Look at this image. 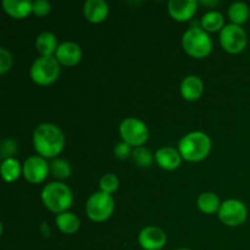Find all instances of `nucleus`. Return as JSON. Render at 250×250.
I'll use <instances>...</instances> for the list:
<instances>
[{
    "mask_svg": "<svg viewBox=\"0 0 250 250\" xmlns=\"http://www.w3.org/2000/svg\"><path fill=\"white\" fill-rule=\"evenodd\" d=\"M17 153V143L16 141L11 138H6L1 142L0 146V155H1L2 161L11 159L15 154Z\"/></svg>",
    "mask_w": 250,
    "mask_h": 250,
    "instance_id": "bb28decb",
    "label": "nucleus"
},
{
    "mask_svg": "<svg viewBox=\"0 0 250 250\" xmlns=\"http://www.w3.org/2000/svg\"><path fill=\"white\" fill-rule=\"evenodd\" d=\"M211 150V141L203 132H190L186 134L178 143V153L189 163L202 161Z\"/></svg>",
    "mask_w": 250,
    "mask_h": 250,
    "instance_id": "f03ea898",
    "label": "nucleus"
},
{
    "mask_svg": "<svg viewBox=\"0 0 250 250\" xmlns=\"http://www.w3.org/2000/svg\"><path fill=\"white\" fill-rule=\"evenodd\" d=\"M182 46L192 58L203 59L211 53L212 42L208 32L202 27H193L183 34Z\"/></svg>",
    "mask_w": 250,
    "mask_h": 250,
    "instance_id": "20e7f679",
    "label": "nucleus"
},
{
    "mask_svg": "<svg viewBox=\"0 0 250 250\" xmlns=\"http://www.w3.org/2000/svg\"><path fill=\"white\" fill-rule=\"evenodd\" d=\"M39 229H41L42 234H44V237H50V229H49L48 225L45 224V222H43V224L41 225V227H39Z\"/></svg>",
    "mask_w": 250,
    "mask_h": 250,
    "instance_id": "7c9ffc66",
    "label": "nucleus"
},
{
    "mask_svg": "<svg viewBox=\"0 0 250 250\" xmlns=\"http://www.w3.org/2000/svg\"><path fill=\"white\" fill-rule=\"evenodd\" d=\"M12 66V55L5 48H0V73L5 75Z\"/></svg>",
    "mask_w": 250,
    "mask_h": 250,
    "instance_id": "c85d7f7f",
    "label": "nucleus"
},
{
    "mask_svg": "<svg viewBox=\"0 0 250 250\" xmlns=\"http://www.w3.org/2000/svg\"><path fill=\"white\" fill-rule=\"evenodd\" d=\"M50 172L51 175L59 180H66L71 176V165L63 159H54L50 163Z\"/></svg>",
    "mask_w": 250,
    "mask_h": 250,
    "instance_id": "b1692460",
    "label": "nucleus"
},
{
    "mask_svg": "<svg viewBox=\"0 0 250 250\" xmlns=\"http://www.w3.org/2000/svg\"><path fill=\"white\" fill-rule=\"evenodd\" d=\"M115 209V202L110 194L97 192L89 197L85 204V212L92 221H106L112 215Z\"/></svg>",
    "mask_w": 250,
    "mask_h": 250,
    "instance_id": "423d86ee",
    "label": "nucleus"
},
{
    "mask_svg": "<svg viewBox=\"0 0 250 250\" xmlns=\"http://www.w3.org/2000/svg\"><path fill=\"white\" fill-rule=\"evenodd\" d=\"M167 242L165 232L155 226L144 227L138 236V243L144 250H161Z\"/></svg>",
    "mask_w": 250,
    "mask_h": 250,
    "instance_id": "9b49d317",
    "label": "nucleus"
},
{
    "mask_svg": "<svg viewBox=\"0 0 250 250\" xmlns=\"http://www.w3.org/2000/svg\"><path fill=\"white\" fill-rule=\"evenodd\" d=\"M181 158L182 156L180 155V153L170 146L160 148L155 154V160L158 165L166 171L176 170L181 165Z\"/></svg>",
    "mask_w": 250,
    "mask_h": 250,
    "instance_id": "2eb2a0df",
    "label": "nucleus"
},
{
    "mask_svg": "<svg viewBox=\"0 0 250 250\" xmlns=\"http://www.w3.org/2000/svg\"><path fill=\"white\" fill-rule=\"evenodd\" d=\"M120 134L125 143L131 146H142L149 138L148 127L143 121L134 117H128L124 120L120 125Z\"/></svg>",
    "mask_w": 250,
    "mask_h": 250,
    "instance_id": "0eeeda50",
    "label": "nucleus"
},
{
    "mask_svg": "<svg viewBox=\"0 0 250 250\" xmlns=\"http://www.w3.org/2000/svg\"><path fill=\"white\" fill-rule=\"evenodd\" d=\"M177 250H190V249H186V248H182V249H177Z\"/></svg>",
    "mask_w": 250,
    "mask_h": 250,
    "instance_id": "2f4dec72",
    "label": "nucleus"
},
{
    "mask_svg": "<svg viewBox=\"0 0 250 250\" xmlns=\"http://www.w3.org/2000/svg\"><path fill=\"white\" fill-rule=\"evenodd\" d=\"M247 33L241 26L237 24H227L222 28L220 33V43L221 46L229 54H239L247 46Z\"/></svg>",
    "mask_w": 250,
    "mask_h": 250,
    "instance_id": "6e6552de",
    "label": "nucleus"
},
{
    "mask_svg": "<svg viewBox=\"0 0 250 250\" xmlns=\"http://www.w3.org/2000/svg\"><path fill=\"white\" fill-rule=\"evenodd\" d=\"M42 202L50 211L62 214L72 205V190L61 182H51L42 190Z\"/></svg>",
    "mask_w": 250,
    "mask_h": 250,
    "instance_id": "7ed1b4c3",
    "label": "nucleus"
},
{
    "mask_svg": "<svg viewBox=\"0 0 250 250\" xmlns=\"http://www.w3.org/2000/svg\"><path fill=\"white\" fill-rule=\"evenodd\" d=\"M203 92H204V83L197 76H188L182 81L181 94L183 99L188 102H195L202 97Z\"/></svg>",
    "mask_w": 250,
    "mask_h": 250,
    "instance_id": "dca6fc26",
    "label": "nucleus"
},
{
    "mask_svg": "<svg viewBox=\"0 0 250 250\" xmlns=\"http://www.w3.org/2000/svg\"><path fill=\"white\" fill-rule=\"evenodd\" d=\"M132 153H133V150H132L131 146L125 143V142H120V143H117L114 149L115 156H116L117 159H120V160H126V159H128L129 156H132Z\"/></svg>",
    "mask_w": 250,
    "mask_h": 250,
    "instance_id": "cd10ccee",
    "label": "nucleus"
},
{
    "mask_svg": "<svg viewBox=\"0 0 250 250\" xmlns=\"http://www.w3.org/2000/svg\"><path fill=\"white\" fill-rule=\"evenodd\" d=\"M200 24L205 32H217L225 27V20L219 11H209L202 17Z\"/></svg>",
    "mask_w": 250,
    "mask_h": 250,
    "instance_id": "412c9836",
    "label": "nucleus"
},
{
    "mask_svg": "<svg viewBox=\"0 0 250 250\" xmlns=\"http://www.w3.org/2000/svg\"><path fill=\"white\" fill-rule=\"evenodd\" d=\"M119 178H117L114 173H106V175L103 176L99 181L100 192L111 195L112 193L116 192L117 188H119Z\"/></svg>",
    "mask_w": 250,
    "mask_h": 250,
    "instance_id": "a878e982",
    "label": "nucleus"
},
{
    "mask_svg": "<svg viewBox=\"0 0 250 250\" xmlns=\"http://www.w3.org/2000/svg\"><path fill=\"white\" fill-rule=\"evenodd\" d=\"M51 5L45 0H37L33 2V14L36 16L44 17L50 12Z\"/></svg>",
    "mask_w": 250,
    "mask_h": 250,
    "instance_id": "c756f323",
    "label": "nucleus"
},
{
    "mask_svg": "<svg viewBox=\"0 0 250 250\" xmlns=\"http://www.w3.org/2000/svg\"><path fill=\"white\" fill-rule=\"evenodd\" d=\"M85 19L92 23H102L109 15V5L104 0H88L83 6Z\"/></svg>",
    "mask_w": 250,
    "mask_h": 250,
    "instance_id": "4468645a",
    "label": "nucleus"
},
{
    "mask_svg": "<svg viewBox=\"0 0 250 250\" xmlns=\"http://www.w3.org/2000/svg\"><path fill=\"white\" fill-rule=\"evenodd\" d=\"M29 75L38 85L53 84L60 75V63L54 56H41L32 63Z\"/></svg>",
    "mask_w": 250,
    "mask_h": 250,
    "instance_id": "39448f33",
    "label": "nucleus"
},
{
    "mask_svg": "<svg viewBox=\"0 0 250 250\" xmlns=\"http://www.w3.org/2000/svg\"><path fill=\"white\" fill-rule=\"evenodd\" d=\"M33 144L42 158H55L62 151L65 137L55 125L42 124L34 129Z\"/></svg>",
    "mask_w": 250,
    "mask_h": 250,
    "instance_id": "f257e3e1",
    "label": "nucleus"
},
{
    "mask_svg": "<svg viewBox=\"0 0 250 250\" xmlns=\"http://www.w3.org/2000/svg\"><path fill=\"white\" fill-rule=\"evenodd\" d=\"M168 12L171 17L178 22H186L194 16L198 7L195 0H171L168 1Z\"/></svg>",
    "mask_w": 250,
    "mask_h": 250,
    "instance_id": "ddd939ff",
    "label": "nucleus"
},
{
    "mask_svg": "<svg viewBox=\"0 0 250 250\" xmlns=\"http://www.w3.org/2000/svg\"><path fill=\"white\" fill-rule=\"evenodd\" d=\"M250 10L248 5L244 2H233L229 9V17L232 21V23L241 26L246 23L249 19Z\"/></svg>",
    "mask_w": 250,
    "mask_h": 250,
    "instance_id": "5701e85b",
    "label": "nucleus"
},
{
    "mask_svg": "<svg viewBox=\"0 0 250 250\" xmlns=\"http://www.w3.org/2000/svg\"><path fill=\"white\" fill-rule=\"evenodd\" d=\"M197 205L199 210L204 214H214V212L219 211L221 203H220L219 197L214 193L205 192L199 195L197 200Z\"/></svg>",
    "mask_w": 250,
    "mask_h": 250,
    "instance_id": "aec40b11",
    "label": "nucleus"
},
{
    "mask_svg": "<svg viewBox=\"0 0 250 250\" xmlns=\"http://www.w3.org/2000/svg\"><path fill=\"white\" fill-rule=\"evenodd\" d=\"M49 171H50V166L48 165L45 159L42 158L41 155L29 156L22 166L23 177L33 185L43 182L48 177Z\"/></svg>",
    "mask_w": 250,
    "mask_h": 250,
    "instance_id": "9d476101",
    "label": "nucleus"
},
{
    "mask_svg": "<svg viewBox=\"0 0 250 250\" xmlns=\"http://www.w3.org/2000/svg\"><path fill=\"white\" fill-rule=\"evenodd\" d=\"M132 160L138 167H149L151 166L154 160L153 154L144 146H138L132 153Z\"/></svg>",
    "mask_w": 250,
    "mask_h": 250,
    "instance_id": "393cba45",
    "label": "nucleus"
},
{
    "mask_svg": "<svg viewBox=\"0 0 250 250\" xmlns=\"http://www.w3.org/2000/svg\"><path fill=\"white\" fill-rule=\"evenodd\" d=\"M55 59L63 66H75L82 60V49L73 42H63L59 44L55 53Z\"/></svg>",
    "mask_w": 250,
    "mask_h": 250,
    "instance_id": "f8f14e48",
    "label": "nucleus"
},
{
    "mask_svg": "<svg viewBox=\"0 0 250 250\" xmlns=\"http://www.w3.org/2000/svg\"><path fill=\"white\" fill-rule=\"evenodd\" d=\"M2 7L9 16L14 19H24L31 12H33V2L17 1V0H4Z\"/></svg>",
    "mask_w": 250,
    "mask_h": 250,
    "instance_id": "f3484780",
    "label": "nucleus"
},
{
    "mask_svg": "<svg viewBox=\"0 0 250 250\" xmlns=\"http://www.w3.org/2000/svg\"><path fill=\"white\" fill-rule=\"evenodd\" d=\"M56 226L61 232L66 234H73L80 229V219L72 212H62L59 214L55 219Z\"/></svg>",
    "mask_w": 250,
    "mask_h": 250,
    "instance_id": "6ab92c4d",
    "label": "nucleus"
},
{
    "mask_svg": "<svg viewBox=\"0 0 250 250\" xmlns=\"http://www.w3.org/2000/svg\"><path fill=\"white\" fill-rule=\"evenodd\" d=\"M22 172V166L19 160L11 158L4 160L1 164V177L5 182H15Z\"/></svg>",
    "mask_w": 250,
    "mask_h": 250,
    "instance_id": "4be33fe9",
    "label": "nucleus"
},
{
    "mask_svg": "<svg viewBox=\"0 0 250 250\" xmlns=\"http://www.w3.org/2000/svg\"><path fill=\"white\" fill-rule=\"evenodd\" d=\"M217 212L222 224L229 227H236L244 224L248 216V209L246 204L237 199H229L222 203Z\"/></svg>",
    "mask_w": 250,
    "mask_h": 250,
    "instance_id": "1a4fd4ad",
    "label": "nucleus"
},
{
    "mask_svg": "<svg viewBox=\"0 0 250 250\" xmlns=\"http://www.w3.org/2000/svg\"><path fill=\"white\" fill-rule=\"evenodd\" d=\"M58 39L53 33L43 32L37 37L36 48L42 56H53L58 50Z\"/></svg>",
    "mask_w": 250,
    "mask_h": 250,
    "instance_id": "a211bd4d",
    "label": "nucleus"
}]
</instances>
